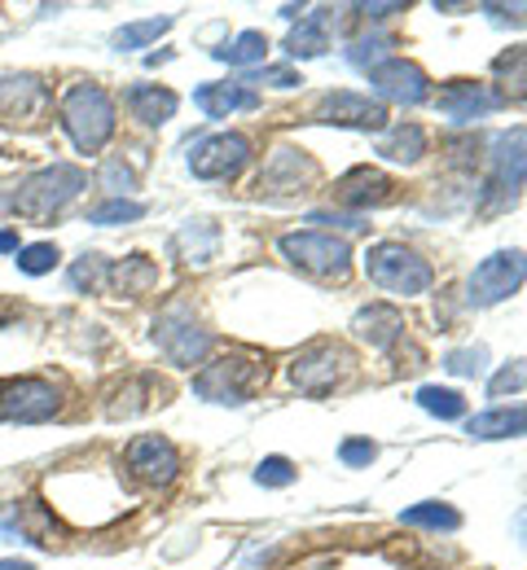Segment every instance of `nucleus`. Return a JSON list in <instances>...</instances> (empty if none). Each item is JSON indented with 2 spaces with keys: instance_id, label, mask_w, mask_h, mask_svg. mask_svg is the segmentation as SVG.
<instances>
[{
  "instance_id": "cd10ccee",
  "label": "nucleus",
  "mask_w": 527,
  "mask_h": 570,
  "mask_svg": "<svg viewBox=\"0 0 527 570\" xmlns=\"http://www.w3.org/2000/svg\"><path fill=\"white\" fill-rule=\"evenodd\" d=\"M58 259H62V250H58L53 242H36V246H18V255H13V264H18V273H27V277H45V273H53V268H58Z\"/></svg>"
},
{
  "instance_id": "9b49d317",
  "label": "nucleus",
  "mask_w": 527,
  "mask_h": 570,
  "mask_svg": "<svg viewBox=\"0 0 527 570\" xmlns=\"http://www.w3.org/2000/svg\"><path fill=\"white\" fill-rule=\"evenodd\" d=\"M524 282H527L524 250H497V255H488L475 268V277H470V303L475 307H492V303L510 298Z\"/></svg>"
},
{
  "instance_id": "39448f33",
  "label": "nucleus",
  "mask_w": 527,
  "mask_h": 570,
  "mask_svg": "<svg viewBox=\"0 0 527 570\" xmlns=\"http://www.w3.org/2000/svg\"><path fill=\"white\" fill-rule=\"evenodd\" d=\"M365 273L387 294H422L436 282L431 264L418 250H409L404 242H378V246H370L365 250Z\"/></svg>"
},
{
  "instance_id": "5701e85b",
  "label": "nucleus",
  "mask_w": 527,
  "mask_h": 570,
  "mask_svg": "<svg viewBox=\"0 0 527 570\" xmlns=\"http://www.w3.org/2000/svg\"><path fill=\"white\" fill-rule=\"evenodd\" d=\"M466 434H470V439H510V434H527V409H488V413L470 417Z\"/></svg>"
},
{
  "instance_id": "ea45409f",
  "label": "nucleus",
  "mask_w": 527,
  "mask_h": 570,
  "mask_svg": "<svg viewBox=\"0 0 527 570\" xmlns=\"http://www.w3.org/2000/svg\"><path fill=\"white\" fill-rule=\"evenodd\" d=\"M251 83H273V88H295V83H303L295 71H286V67H277V71H264L260 79H251Z\"/></svg>"
},
{
  "instance_id": "7c9ffc66",
  "label": "nucleus",
  "mask_w": 527,
  "mask_h": 570,
  "mask_svg": "<svg viewBox=\"0 0 527 570\" xmlns=\"http://www.w3.org/2000/svg\"><path fill=\"white\" fill-rule=\"evenodd\" d=\"M418 404L431 413V417H440V422H452V417H461L466 413V400L449 391V386H422L418 391Z\"/></svg>"
},
{
  "instance_id": "a211bd4d",
  "label": "nucleus",
  "mask_w": 527,
  "mask_h": 570,
  "mask_svg": "<svg viewBox=\"0 0 527 570\" xmlns=\"http://www.w3.org/2000/svg\"><path fill=\"white\" fill-rule=\"evenodd\" d=\"M352 330H357L370 347L387 352V347H396V343L404 338V316H400L391 303H370V307H361V312H357Z\"/></svg>"
},
{
  "instance_id": "f8f14e48",
  "label": "nucleus",
  "mask_w": 527,
  "mask_h": 570,
  "mask_svg": "<svg viewBox=\"0 0 527 570\" xmlns=\"http://www.w3.org/2000/svg\"><path fill=\"white\" fill-rule=\"evenodd\" d=\"M128 461V474L141 479L146 488H167L176 474H180V452L163 439V434H137L124 452Z\"/></svg>"
},
{
  "instance_id": "9d476101",
  "label": "nucleus",
  "mask_w": 527,
  "mask_h": 570,
  "mask_svg": "<svg viewBox=\"0 0 527 570\" xmlns=\"http://www.w3.org/2000/svg\"><path fill=\"white\" fill-rule=\"evenodd\" d=\"M154 338H158L163 356L172 360L176 368L198 364V360L207 356V347H212V334L194 321V312H189L185 303H172V307L154 321Z\"/></svg>"
},
{
  "instance_id": "bb28decb",
  "label": "nucleus",
  "mask_w": 527,
  "mask_h": 570,
  "mask_svg": "<svg viewBox=\"0 0 527 570\" xmlns=\"http://www.w3.org/2000/svg\"><path fill=\"white\" fill-rule=\"evenodd\" d=\"M404 522L409 527H431V531H457L461 527V513L440 504V500H427V504H413L404 509Z\"/></svg>"
},
{
  "instance_id": "f704fd0d",
  "label": "nucleus",
  "mask_w": 527,
  "mask_h": 570,
  "mask_svg": "<svg viewBox=\"0 0 527 570\" xmlns=\"http://www.w3.org/2000/svg\"><path fill=\"white\" fill-rule=\"evenodd\" d=\"M524 386H527V360H510V364L488 382V395H492V400H501V395L524 391Z\"/></svg>"
},
{
  "instance_id": "c9c22d12",
  "label": "nucleus",
  "mask_w": 527,
  "mask_h": 570,
  "mask_svg": "<svg viewBox=\"0 0 527 570\" xmlns=\"http://www.w3.org/2000/svg\"><path fill=\"white\" fill-rule=\"evenodd\" d=\"M484 364H488V347H461V352L445 356V368L457 377H475V373H484Z\"/></svg>"
},
{
  "instance_id": "4be33fe9",
  "label": "nucleus",
  "mask_w": 527,
  "mask_h": 570,
  "mask_svg": "<svg viewBox=\"0 0 527 570\" xmlns=\"http://www.w3.org/2000/svg\"><path fill=\"white\" fill-rule=\"evenodd\" d=\"M176 255L185 264H212L216 259V246H221V228L212 219H189L180 233H176Z\"/></svg>"
},
{
  "instance_id": "b1692460",
  "label": "nucleus",
  "mask_w": 527,
  "mask_h": 570,
  "mask_svg": "<svg viewBox=\"0 0 527 570\" xmlns=\"http://www.w3.org/2000/svg\"><path fill=\"white\" fill-rule=\"evenodd\" d=\"M106 277H110V285H115L119 294H150L154 285H158V264L146 259V255H128V259L115 264Z\"/></svg>"
},
{
  "instance_id": "ddd939ff",
  "label": "nucleus",
  "mask_w": 527,
  "mask_h": 570,
  "mask_svg": "<svg viewBox=\"0 0 527 570\" xmlns=\"http://www.w3.org/2000/svg\"><path fill=\"white\" fill-rule=\"evenodd\" d=\"M312 119L316 124H334V128H357V132H382L387 128V106L361 97V92H330L312 110Z\"/></svg>"
},
{
  "instance_id": "dca6fc26",
  "label": "nucleus",
  "mask_w": 527,
  "mask_h": 570,
  "mask_svg": "<svg viewBox=\"0 0 527 570\" xmlns=\"http://www.w3.org/2000/svg\"><path fill=\"white\" fill-rule=\"evenodd\" d=\"M501 101H506L501 92H492L488 83H475V79H452L449 88L436 97V106H440L449 119H457V124L484 119V115H492Z\"/></svg>"
},
{
  "instance_id": "4468645a",
  "label": "nucleus",
  "mask_w": 527,
  "mask_h": 570,
  "mask_svg": "<svg viewBox=\"0 0 527 570\" xmlns=\"http://www.w3.org/2000/svg\"><path fill=\"white\" fill-rule=\"evenodd\" d=\"M246 158H251V141L237 132H221V137H207L189 154V171L198 180H228L246 167Z\"/></svg>"
},
{
  "instance_id": "7ed1b4c3",
  "label": "nucleus",
  "mask_w": 527,
  "mask_h": 570,
  "mask_svg": "<svg viewBox=\"0 0 527 570\" xmlns=\"http://www.w3.org/2000/svg\"><path fill=\"white\" fill-rule=\"evenodd\" d=\"M492 176L484 185V203L479 215H497L510 212L519 203L527 185V128H510V132H497L492 137Z\"/></svg>"
},
{
  "instance_id": "72a5a7b5",
  "label": "nucleus",
  "mask_w": 527,
  "mask_h": 570,
  "mask_svg": "<svg viewBox=\"0 0 527 570\" xmlns=\"http://www.w3.org/2000/svg\"><path fill=\"white\" fill-rule=\"evenodd\" d=\"M255 483H264V488H291L295 483V465L286 456H264L260 470H255Z\"/></svg>"
},
{
  "instance_id": "473e14b6",
  "label": "nucleus",
  "mask_w": 527,
  "mask_h": 570,
  "mask_svg": "<svg viewBox=\"0 0 527 570\" xmlns=\"http://www.w3.org/2000/svg\"><path fill=\"white\" fill-rule=\"evenodd\" d=\"M141 215H146L141 203L110 198V203H101V207H92V212H88V224H133V219H141Z\"/></svg>"
},
{
  "instance_id": "e433bc0d",
  "label": "nucleus",
  "mask_w": 527,
  "mask_h": 570,
  "mask_svg": "<svg viewBox=\"0 0 527 570\" xmlns=\"http://www.w3.org/2000/svg\"><path fill=\"white\" fill-rule=\"evenodd\" d=\"M106 273H110V268L101 264V255H84L76 268H71V285H76V289H92Z\"/></svg>"
},
{
  "instance_id": "58836bf2",
  "label": "nucleus",
  "mask_w": 527,
  "mask_h": 570,
  "mask_svg": "<svg viewBox=\"0 0 527 570\" xmlns=\"http://www.w3.org/2000/svg\"><path fill=\"white\" fill-rule=\"evenodd\" d=\"M101 185L115 189V194H124V189H133L137 180H133V167H124V158H110V163L101 167Z\"/></svg>"
},
{
  "instance_id": "37998d69",
  "label": "nucleus",
  "mask_w": 527,
  "mask_h": 570,
  "mask_svg": "<svg viewBox=\"0 0 527 570\" xmlns=\"http://www.w3.org/2000/svg\"><path fill=\"white\" fill-rule=\"evenodd\" d=\"M0 212H9V198H4V189H0Z\"/></svg>"
},
{
  "instance_id": "f257e3e1",
  "label": "nucleus",
  "mask_w": 527,
  "mask_h": 570,
  "mask_svg": "<svg viewBox=\"0 0 527 570\" xmlns=\"http://www.w3.org/2000/svg\"><path fill=\"white\" fill-rule=\"evenodd\" d=\"M115 101L101 83L92 79H79L62 92V106H58V124L67 128V137L79 154H101L106 141L115 137Z\"/></svg>"
},
{
  "instance_id": "a19ab883",
  "label": "nucleus",
  "mask_w": 527,
  "mask_h": 570,
  "mask_svg": "<svg viewBox=\"0 0 527 570\" xmlns=\"http://www.w3.org/2000/svg\"><path fill=\"white\" fill-rule=\"evenodd\" d=\"M0 255H18V228H0Z\"/></svg>"
},
{
  "instance_id": "f3484780",
  "label": "nucleus",
  "mask_w": 527,
  "mask_h": 570,
  "mask_svg": "<svg viewBox=\"0 0 527 570\" xmlns=\"http://www.w3.org/2000/svg\"><path fill=\"white\" fill-rule=\"evenodd\" d=\"M334 198L343 207H382V203H396V180L382 176L378 167H352L334 185Z\"/></svg>"
},
{
  "instance_id": "79ce46f5",
  "label": "nucleus",
  "mask_w": 527,
  "mask_h": 570,
  "mask_svg": "<svg viewBox=\"0 0 527 570\" xmlns=\"http://www.w3.org/2000/svg\"><path fill=\"white\" fill-rule=\"evenodd\" d=\"M0 570H36V562H27V558H4Z\"/></svg>"
},
{
  "instance_id": "a878e982",
  "label": "nucleus",
  "mask_w": 527,
  "mask_h": 570,
  "mask_svg": "<svg viewBox=\"0 0 527 570\" xmlns=\"http://www.w3.org/2000/svg\"><path fill=\"white\" fill-rule=\"evenodd\" d=\"M212 53H216V62H228V67H251V62H264V53H269V36H264V31H242L233 45L212 49Z\"/></svg>"
},
{
  "instance_id": "6e6552de",
  "label": "nucleus",
  "mask_w": 527,
  "mask_h": 570,
  "mask_svg": "<svg viewBox=\"0 0 527 570\" xmlns=\"http://www.w3.org/2000/svg\"><path fill=\"white\" fill-rule=\"evenodd\" d=\"M53 115V88L40 75H0V124L40 128Z\"/></svg>"
},
{
  "instance_id": "6ab92c4d",
  "label": "nucleus",
  "mask_w": 527,
  "mask_h": 570,
  "mask_svg": "<svg viewBox=\"0 0 527 570\" xmlns=\"http://www.w3.org/2000/svg\"><path fill=\"white\" fill-rule=\"evenodd\" d=\"M312 176H316V171H312V163H308L303 154H295V149H277V154L269 158L264 176H260V194H295V189H303Z\"/></svg>"
},
{
  "instance_id": "f03ea898",
  "label": "nucleus",
  "mask_w": 527,
  "mask_h": 570,
  "mask_svg": "<svg viewBox=\"0 0 527 570\" xmlns=\"http://www.w3.org/2000/svg\"><path fill=\"white\" fill-rule=\"evenodd\" d=\"M88 189V171L76 163H53L31 171L13 194H9V212L22 219H53L67 203H76L79 194Z\"/></svg>"
},
{
  "instance_id": "423d86ee",
  "label": "nucleus",
  "mask_w": 527,
  "mask_h": 570,
  "mask_svg": "<svg viewBox=\"0 0 527 570\" xmlns=\"http://www.w3.org/2000/svg\"><path fill=\"white\" fill-rule=\"evenodd\" d=\"M62 413V391L58 382L40 377V373H22L0 382V422H18V426H40L53 422Z\"/></svg>"
},
{
  "instance_id": "c85d7f7f",
  "label": "nucleus",
  "mask_w": 527,
  "mask_h": 570,
  "mask_svg": "<svg viewBox=\"0 0 527 570\" xmlns=\"http://www.w3.org/2000/svg\"><path fill=\"white\" fill-rule=\"evenodd\" d=\"M330 45H325V27H321V18H303L300 27L291 31V40H286V53L291 58H321Z\"/></svg>"
},
{
  "instance_id": "2eb2a0df",
  "label": "nucleus",
  "mask_w": 527,
  "mask_h": 570,
  "mask_svg": "<svg viewBox=\"0 0 527 570\" xmlns=\"http://www.w3.org/2000/svg\"><path fill=\"white\" fill-rule=\"evenodd\" d=\"M370 83H374L382 97L404 101V106H418V101L431 97V83H427L422 67H413V62H404V58H387V62H378L374 71H370Z\"/></svg>"
},
{
  "instance_id": "393cba45",
  "label": "nucleus",
  "mask_w": 527,
  "mask_h": 570,
  "mask_svg": "<svg viewBox=\"0 0 527 570\" xmlns=\"http://www.w3.org/2000/svg\"><path fill=\"white\" fill-rule=\"evenodd\" d=\"M378 154L391 158V163H418V158L427 154V132H422L418 124H400V128H391V132L382 137Z\"/></svg>"
},
{
  "instance_id": "aec40b11",
  "label": "nucleus",
  "mask_w": 527,
  "mask_h": 570,
  "mask_svg": "<svg viewBox=\"0 0 527 570\" xmlns=\"http://www.w3.org/2000/svg\"><path fill=\"white\" fill-rule=\"evenodd\" d=\"M194 106L207 115V119H228L233 110H255L260 106V92L242 88V83H203L194 92Z\"/></svg>"
},
{
  "instance_id": "412c9836",
  "label": "nucleus",
  "mask_w": 527,
  "mask_h": 570,
  "mask_svg": "<svg viewBox=\"0 0 527 570\" xmlns=\"http://www.w3.org/2000/svg\"><path fill=\"white\" fill-rule=\"evenodd\" d=\"M176 92L172 88H158V83H133L128 88V110L133 119H141L146 128H163L172 115H176Z\"/></svg>"
},
{
  "instance_id": "2f4dec72",
  "label": "nucleus",
  "mask_w": 527,
  "mask_h": 570,
  "mask_svg": "<svg viewBox=\"0 0 527 570\" xmlns=\"http://www.w3.org/2000/svg\"><path fill=\"white\" fill-rule=\"evenodd\" d=\"M492 71L506 79V88H510L515 97H527V45H524V49L501 53V58L492 62Z\"/></svg>"
},
{
  "instance_id": "c756f323",
  "label": "nucleus",
  "mask_w": 527,
  "mask_h": 570,
  "mask_svg": "<svg viewBox=\"0 0 527 570\" xmlns=\"http://www.w3.org/2000/svg\"><path fill=\"white\" fill-rule=\"evenodd\" d=\"M172 31V18H146V22H128L115 31V49H146L158 36Z\"/></svg>"
},
{
  "instance_id": "20e7f679",
  "label": "nucleus",
  "mask_w": 527,
  "mask_h": 570,
  "mask_svg": "<svg viewBox=\"0 0 527 570\" xmlns=\"http://www.w3.org/2000/svg\"><path fill=\"white\" fill-rule=\"evenodd\" d=\"M269 382V364L260 356H246V352H228V356L212 360L198 377H194V391L212 404H246L260 386Z\"/></svg>"
},
{
  "instance_id": "4c0bfd02",
  "label": "nucleus",
  "mask_w": 527,
  "mask_h": 570,
  "mask_svg": "<svg viewBox=\"0 0 527 570\" xmlns=\"http://www.w3.org/2000/svg\"><path fill=\"white\" fill-rule=\"evenodd\" d=\"M339 456H343V465H370L378 456V443H370V439H348L343 448H339Z\"/></svg>"
},
{
  "instance_id": "1a4fd4ad",
  "label": "nucleus",
  "mask_w": 527,
  "mask_h": 570,
  "mask_svg": "<svg viewBox=\"0 0 527 570\" xmlns=\"http://www.w3.org/2000/svg\"><path fill=\"white\" fill-rule=\"evenodd\" d=\"M352 352L343 347V343H330V338H321V343H312V347H303L295 364H291V382L300 386L303 395H330L334 386H343L348 382V373H352Z\"/></svg>"
},
{
  "instance_id": "0eeeda50",
  "label": "nucleus",
  "mask_w": 527,
  "mask_h": 570,
  "mask_svg": "<svg viewBox=\"0 0 527 570\" xmlns=\"http://www.w3.org/2000/svg\"><path fill=\"white\" fill-rule=\"evenodd\" d=\"M277 250L286 255L291 268H300L308 277H348V264H352L348 242L334 233H286Z\"/></svg>"
}]
</instances>
